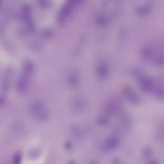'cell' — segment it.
<instances>
[{
  "instance_id": "cell-1",
  "label": "cell",
  "mask_w": 164,
  "mask_h": 164,
  "mask_svg": "<svg viewBox=\"0 0 164 164\" xmlns=\"http://www.w3.org/2000/svg\"><path fill=\"white\" fill-rule=\"evenodd\" d=\"M138 10V13L147 14V12H149L150 7L148 6H146V5H145V6H142L140 8H138V10Z\"/></svg>"
}]
</instances>
